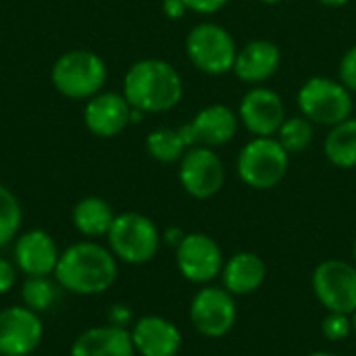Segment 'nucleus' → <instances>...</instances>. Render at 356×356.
Wrapping results in <instances>:
<instances>
[{
    "label": "nucleus",
    "mask_w": 356,
    "mask_h": 356,
    "mask_svg": "<svg viewBox=\"0 0 356 356\" xmlns=\"http://www.w3.org/2000/svg\"><path fill=\"white\" fill-rule=\"evenodd\" d=\"M119 275V261L111 248L86 240L71 244L58 257L54 280L77 296H100L108 292Z\"/></svg>",
    "instance_id": "f257e3e1"
},
{
    "label": "nucleus",
    "mask_w": 356,
    "mask_h": 356,
    "mask_svg": "<svg viewBox=\"0 0 356 356\" xmlns=\"http://www.w3.org/2000/svg\"><path fill=\"white\" fill-rule=\"evenodd\" d=\"M123 96L131 108L146 113L173 111L184 98L179 71L163 58L136 60L123 79Z\"/></svg>",
    "instance_id": "f03ea898"
},
{
    "label": "nucleus",
    "mask_w": 356,
    "mask_h": 356,
    "mask_svg": "<svg viewBox=\"0 0 356 356\" xmlns=\"http://www.w3.org/2000/svg\"><path fill=\"white\" fill-rule=\"evenodd\" d=\"M296 104L302 117H307L313 125L334 127L348 117H353L355 100L353 92L340 81L323 75L309 77L298 94Z\"/></svg>",
    "instance_id": "7ed1b4c3"
},
{
    "label": "nucleus",
    "mask_w": 356,
    "mask_h": 356,
    "mask_svg": "<svg viewBox=\"0 0 356 356\" xmlns=\"http://www.w3.org/2000/svg\"><path fill=\"white\" fill-rule=\"evenodd\" d=\"M106 240L117 261L127 265H146L156 257L163 244V234L150 217L127 211L115 217Z\"/></svg>",
    "instance_id": "20e7f679"
},
{
    "label": "nucleus",
    "mask_w": 356,
    "mask_h": 356,
    "mask_svg": "<svg viewBox=\"0 0 356 356\" xmlns=\"http://www.w3.org/2000/svg\"><path fill=\"white\" fill-rule=\"evenodd\" d=\"M290 154L277 138H250L236 161L238 177L252 190L277 188L290 171Z\"/></svg>",
    "instance_id": "39448f33"
},
{
    "label": "nucleus",
    "mask_w": 356,
    "mask_h": 356,
    "mask_svg": "<svg viewBox=\"0 0 356 356\" xmlns=\"http://www.w3.org/2000/svg\"><path fill=\"white\" fill-rule=\"evenodd\" d=\"M238 44L232 31L215 21L194 25L186 38V54L190 63L204 75H225L234 71Z\"/></svg>",
    "instance_id": "423d86ee"
},
{
    "label": "nucleus",
    "mask_w": 356,
    "mask_h": 356,
    "mask_svg": "<svg viewBox=\"0 0 356 356\" xmlns=\"http://www.w3.org/2000/svg\"><path fill=\"white\" fill-rule=\"evenodd\" d=\"M50 77L63 96L90 100L106 83V65L92 50H69L56 58Z\"/></svg>",
    "instance_id": "0eeeda50"
},
{
    "label": "nucleus",
    "mask_w": 356,
    "mask_h": 356,
    "mask_svg": "<svg viewBox=\"0 0 356 356\" xmlns=\"http://www.w3.org/2000/svg\"><path fill=\"white\" fill-rule=\"evenodd\" d=\"M192 327L202 338H223L227 336L238 321V302L232 292L223 286H202L188 309Z\"/></svg>",
    "instance_id": "6e6552de"
},
{
    "label": "nucleus",
    "mask_w": 356,
    "mask_h": 356,
    "mask_svg": "<svg viewBox=\"0 0 356 356\" xmlns=\"http://www.w3.org/2000/svg\"><path fill=\"white\" fill-rule=\"evenodd\" d=\"M313 292L327 313L353 315L356 311V265L327 259L313 271Z\"/></svg>",
    "instance_id": "1a4fd4ad"
},
{
    "label": "nucleus",
    "mask_w": 356,
    "mask_h": 356,
    "mask_svg": "<svg viewBox=\"0 0 356 356\" xmlns=\"http://www.w3.org/2000/svg\"><path fill=\"white\" fill-rule=\"evenodd\" d=\"M179 184L196 200L217 196L225 186V163L215 148L192 146L179 161Z\"/></svg>",
    "instance_id": "9d476101"
},
{
    "label": "nucleus",
    "mask_w": 356,
    "mask_h": 356,
    "mask_svg": "<svg viewBox=\"0 0 356 356\" xmlns=\"http://www.w3.org/2000/svg\"><path fill=\"white\" fill-rule=\"evenodd\" d=\"M175 265L184 280L196 286H209L215 282L225 265L219 242L202 232L186 234L181 244L175 248Z\"/></svg>",
    "instance_id": "9b49d317"
},
{
    "label": "nucleus",
    "mask_w": 356,
    "mask_h": 356,
    "mask_svg": "<svg viewBox=\"0 0 356 356\" xmlns=\"http://www.w3.org/2000/svg\"><path fill=\"white\" fill-rule=\"evenodd\" d=\"M240 125L252 138H275L286 121V102L269 86H250L238 106Z\"/></svg>",
    "instance_id": "f8f14e48"
},
{
    "label": "nucleus",
    "mask_w": 356,
    "mask_h": 356,
    "mask_svg": "<svg viewBox=\"0 0 356 356\" xmlns=\"http://www.w3.org/2000/svg\"><path fill=\"white\" fill-rule=\"evenodd\" d=\"M44 338L40 313L25 305H13L0 311V355L29 356Z\"/></svg>",
    "instance_id": "ddd939ff"
},
{
    "label": "nucleus",
    "mask_w": 356,
    "mask_h": 356,
    "mask_svg": "<svg viewBox=\"0 0 356 356\" xmlns=\"http://www.w3.org/2000/svg\"><path fill=\"white\" fill-rule=\"evenodd\" d=\"M181 129L190 146L221 148L238 136L240 117L232 106L215 102L200 108L190 123L181 125Z\"/></svg>",
    "instance_id": "4468645a"
},
{
    "label": "nucleus",
    "mask_w": 356,
    "mask_h": 356,
    "mask_svg": "<svg viewBox=\"0 0 356 356\" xmlns=\"http://www.w3.org/2000/svg\"><path fill=\"white\" fill-rule=\"evenodd\" d=\"M131 342L140 356H177L184 346L179 327L161 315H144L131 325Z\"/></svg>",
    "instance_id": "2eb2a0df"
},
{
    "label": "nucleus",
    "mask_w": 356,
    "mask_h": 356,
    "mask_svg": "<svg viewBox=\"0 0 356 356\" xmlns=\"http://www.w3.org/2000/svg\"><path fill=\"white\" fill-rule=\"evenodd\" d=\"M13 257L15 267L27 277H48L54 275L60 252L50 234L44 229H29L15 240Z\"/></svg>",
    "instance_id": "dca6fc26"
},
{
    "label": "nucleus",
    "mask_w": 356,
    "mask_h": 356,
    "mask_svg": "<svg viewBox=\"0 0 356 356\" xmlns=\"http://www.w3.org/2000/svg\"><path fill=\"white\" fill-rule=\"evenodd\" d=\"M131 104L123 94L98 92L83 111L86 127L98 138H115L131 123Z\"/></svg>",
    "instance_id": "f3484780"
},
{
    "label": "nucleus",
    "mask_w": 356,
    "mask_h": 356,
    "mask_svg": "<svg viewBox=\"0 0 356 356\" xmlns=\"http://www.w3.org/2000/svg\"><path fill=\"white\" fill-rule=\"evenodd\" d=\"M282 67V50L271 40H250L238 50L234 75L246 86H263Z\"/></svg>",
    "instance_id": "a211bd4d"
},
{
    "label": "nucleus",
    "mask_w": 356,
    "mask_h": 356,
    "mask_svg": "<svg viewBox=\"0 0 356 356\" xmlns=\"http://www.w3.org/2000/svg\"><path fill=\"white\" fill-rule=\"evenodd\" d=\"M71 356H136L131 332L113 323L88 327L73 340Z\"/></svg>",
    "instance_id": "6ab92c4d"
},
{
    "label": "nucleus",
    "mask_w": 356,
    "mask_h": 356,
    "mask_svg": "<svg viewBox=\"0 0 356 356\" xmlns=\"http://www.w3.org/2000/svg\"><path fill=\"white\" fill-rule=\"evenodd\" d=\"M221 286L238 296H250L259 292L267 280V265L265 261L250 250H242L225 259L223 271L219 275Z\"/></svg>",
    "instance_id": "aec40b11"
},
{
    "label": "nucleus",
    "mask_w": 356,
    "mask_h": 356,
    "mask_svg": "<svg viewBox=\"0 0 356 356\" xmlns=\"http://www.w3.org/2000/svg\"><path fill=\"white\" fill-rule=\"evenodd\" d=\"M113 207L100 196H86L73 209V225L86 238H106L113 221H115Z\"/></svg>",
    "instance_id": "412c9836"
},
{
    "label": "nucleus",
    "mask_w": 356,
    "mask_h": 356,
    "mask_svg": "<svg viewBox=\"0 0 356 356\" xmlns=\"http://www.w3.org/2000/svg\"><path fill=\"white\" fill-rule=\"evenodd\" d=\"M325 159L338 169H356V117L330 127L323 142Z\"/></svg>",
    "instance_id": "4be33fe9"
},
{
    "label": "nucleus",
    "mask_w": 356,
    "mask_h": 356,
    "mask_svg": "<svg viewBox=\"0 0 356 356\" xmlns=\"http://www.w3.org/2000/svg\"><path fill=\"white\" fill-rule=\"evenodd\" d=\"M188 148L192 146L181 127H156L146 138V150L159 163H179Z\"/></svg>",
    "instance_id": "5701e85b"
},
{
    "label": "nucleus",
    "mask_w": 356,
    "mask_h": 356,
    "mask_svg": "<svg viewBox=\"0 0 356 356\" xmlns=\"http://www.w3.org/2000/svg\"><path fill=\"white\" fill-rule=\"evenodd\" d=\"M277 142L284 146V150L292 156V154H300L305 152L313 140H315V125L302 117V115H292L286 117V121L282 123L280 131L275 134Z\"/></svg>",
    "instance_id": "b1692460"
},
{
    "label": "nucleus",
    "mask_w": 356,
    "mask_h": 356,
    "mask_svg": "<svg viewBox=\"0 0 356 356\" xmlns=\"http://www.w3.org/2000/svg\"><path fill=\"white\" fill-rule=\"evenodd\" d=\"M23 211L17 196L0 184V248L10 244L21 229Z\"/></svg>",
    "instance_id": "393cba45"
},
{
    "label": "nucleus",
    "mask_w": 356,
    "mask_h": 356,
    "mask_svg": "<svg viewBox=\"0 0 356 356\" xmlns=\"http://www.w3.org/2000/svg\"><path fill=\"white\" fill-rule=\"evenodd\" d=\"M21 300L27 309L44 313L56 302V286L48 277H27L21 288Z\"/></svg>",
    "instance_id": "a878e982"
},
{
    "label": "nucleus",
    "mask_w": 356,
    "mask_h": 356,
    "mask_svg": "<svg viewBox=\"0 0 356 356\" xmlns=\"http://www.w3.org/2000/svg\"><path fill=\"white\" fill-rule=\"evenodd\" d=\"M321 334L330 342H342L353 334V317L344 313H327L321 321Z\"/></svg>",
    "instance_id": "bb28decb"
},
{
    "label": "nucleus",
    "mask_w": 356,
    "mask_h": 356,
    "mask_svg": "<svg viewBox=\"0 0 356 356\" xmlns=\"http://www.w3.org/2000/svg\"><path fill=\"white\" fill-rule=\"evenodd\" d=\"M338 79L353 92L356 94V44L350 46L342 58H340V65H338Z\"/></svg>",
    "instance_id": "cd10ccee"
},
{
    "label": "nucleus",
    "mask_w": 356,
    "mask_h": 356,
    "mask_svg": "<svg viewBox=\"0 0 356 356\" xmlns=\"http://www.w3.org/2000/svg\"><path fill=\"white\" fill-rule=\"evenodd\" d=\"M188 10L198 15H215L229 4V0H184Z\"/></svg>",
    "instance_id": "c85d7f7f"
},
{
    "label": "nucleus",
    "mask_w": 356,
    "mask_h": 356,
    "mask_svg": "<svg viewBox=\"0 0 356 356\" xmlns=\"http://www.w3.org/2000/svg\"><path fill=\"white\" fill-rule=\"evenodd\" d=\"M17 267L15 263L6 261V259H0V294H8L17 282Z\"/></svg>",
    "instance_id": "c756f323"
},
{
    "label": "nucleus",
    "mask_w": 356,
    "mask_h": 356,
    "mask_svg": "<svg viewBox=\"0 0 356 356\" xmlns=\"http://www.w3.org/2000/svg\"><path fill=\"white\" fill-rule=\"evenodd\" d=\"M131 319H134V315L127 305H113L108 311V323H113V325L127 327V325H131Z\"/></svg>",
    "instance_id": "7c9ffc66"
},
{
    "label": "nucleus",
    "mask_w": 356,
    "mask_h": 356,
    "mask_svg": "<svg viewBox=\"0 0 356 356\" xmlns=\"http://www.w3.org/2000/svg\"><path fill=\"white\" fill-rule=\"evenodd\" d=\"M163 13H165L169 19L177 21V19H181V17L188 13V6H186L184 0H165V2H163Z\"/></svg>",
    "instance_id": "2f4dec72"
},
{
    "label": "nucleus",
    "mask_w": 356,
    "mask_h": 356,
    "mask_svg": "<svg viewBox=\"0 0 356 356\" xmlns=\"http://www.w3.org/2000/svg\"><path fill=\"white\" fill-rule=\"evenodd\" d=\"M184 238H186V232L179 229V227H169V229H165V234H163V242H165L167 246H171V248H177V246L181 244Z\"/></svg>",
    "instance_id": "473e14b6"
},
{
    "label": "nucleus",
    "mask_w": 356,
    "mask_h": 356,
    "mask_svg": "<svg viewBox=\"0 0 356 356\" xmlns=\"http://www.w3.org/2000/svg\"><path fill=\"white\" fill-rule=\"evenodd\" d=\"M317 2L323 6H330V8H340V6H346L350 0H317Z\"/></svg>",
    "instance_id": "72a5a7b5"
},
{
    "label": "nucleus",
    "mask_w": 356,
    "mask_h": 356,
    "mask_svg": "<svg viewBox=\"0 0 356 356\" xmlns=\"http://www.w3.org/2000/svg\"><path fill=\"white\" fill-rule=\"evenodd\" d=\"M259 2H261V4H269V6H271V4H280V2H284V0H259Z\"/></svg>",
    "instance_id": "f704fd0d"
},
{
    "label": "nucleus",
    "mask_w": 356,
    "mask_h": 356,
    "mask_svg": "<svg viewBox=\"0 0 356 356\" xmlns=\"http://www.w3.org/2000/svg\"><path fill=\"white\" fill-rule=\"evenodd\" d=\"M305 356H338V355H334V353H311V355H305Z\"/></svg>",
    "instance_id": "c9c22d12"
},
{
    "label": "nucleus",
    "mask_w": 356,
    "mask_h": 356,
    "mask_svg": "<svg viewBox=\"0 0 356 356\" xmlns=\"http://www.w3.org/2000/svg\"><path fill=\"white\" fill-rule=\"evenodd\" d=\"M353 317V334H356V311L350 315Z\"/></svg>",
    "instance_id": "e433bc0d"
},
{
    "label": "nucleus",
    "mask_w": 356,
    "mask_h": 356,
    "mask_svg": "<svg viewBox=\"0 0 356 356\" xmlns=\"http://www.w3.org/2000/svg\"><path fill=\"white\" fill-rule=\"evenodd\" d=\"M353 263L356 265V238H355V244H353Z\"/></svg>",
    "instance_id": "4c0bfd02"
},
{
    "label": "nucleus",
    "mask_w": 356,
    "mask_h": 356,
    "mask_svg": "<svg viewBox=\"0 0 356 356\" xmlns=\"http://www.w3.org/2000/svg\"><path fill=\"white\" fill-rule=\"evenodd\" d=\"M0 356H2V355H0Z\"/></svg>",
    "instance_id": "58836bf2"
}]
</instances>
